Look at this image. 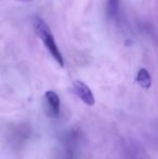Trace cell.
<instances>
[{"label":"cell","mask_w":158,"mask_h":159,"mask_svg":"<svg viewBox=\"0 0 158 159\" xmlns=\"http://www.w3.org/2000/svg\"><path fill=\"white\" fill-rule=\"evenodd\" d=\"M137 81L143 89H150L152 86V77L146 68L139 69L137 75Z\"/></svg>","instance_id":"277c9868"},{"label":"cell","mask_w":158,"mask_h":159,"mask_svg":"<svg viewBox=\"0 0 158 159\" xmlns=\"http://www.w3.org/2000/svg\"><path fill=\"white\" fill-rule=\"evenodd\" d=\"M44 111L47 116L56 118L60 115V98L54 91L49 90L44 93Z\"/></svg>","instance_id":"7a4b0ae2"},{"label":"cell","mask_w":158,"mask_h":159,"mask_svg":"<svg viewBox=\"0 0 158 159\" xmlns=\"http://www.w3.org/2000/svg\"><path fill=\"white\" fill-rule=\"evenodd\" d=\"M33 26H34L35 33L43 42L44 47L48 49L49 53L51 57L54 59V61L61 67L64 66V59L62 55L61 51H60L59 47L56 44V41L54 39L52 32H51L49 25L41 19V17H35L34 22H33Z\"/></svg>","instance_id":"6da1fadb"},{"label":"cell","mask_w":158,"mask_h":159,"mask_svg":"<svg viewBox=\"0 0 158 159\" xmlns=\"http://www.w3.org/2000/svg\"><path fill=\"white\" fill-rule=\"evenodd\" d=\"M16 1H19V2H30V1H33V0H16Z\"/></svg>","instance_id":"8992f818"},{"label":"cell","mask_w":158,"mask_h":159,"mask_svg":"<svg viewBox=\"0 0 158 159\" xmlns=\"http://www.w3.org/2000/svg\"><path fill=\"white\" fill-rule=\"evenodd\" d=\"M119 8V0H108L107 2V14L110 17L116 16Z\"/></svg>","instance_id":"5b68a950"},{"label":"cell","mask_w":158,"mask_h":159,"mask_svg":"<svg viewBox=\"0 0 158 159\" xmlns=\"http://www.w3.org/2000/svg\"><path fill=\"white\" fill-rule=\"evenodd\" d=\"M74 90L77 96L84 103V104L89 105V106H93L95 103L94 95H93L91 89L84 84V81H80V80H75L74 84Z\"/></svg>","instance_id":"3957f363"}]
</instances>
